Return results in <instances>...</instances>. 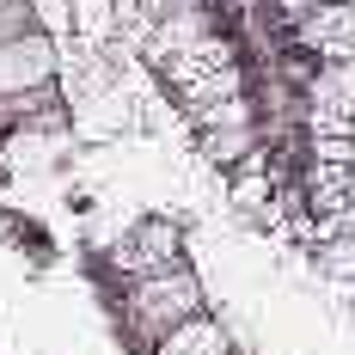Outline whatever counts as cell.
<instances>
[{
	"label": "cell",
	"mask_w": 355,
	"mask_h": 355,
	"mask_svg": "<svg viewBox=\"0 0 355 355\" xmlns=\"http://www.w3.org/2000/svg\"><path fill=\"white\" fill-rule=\"evenodd\" d=\"M190 123H196V129H227V123H257V105H251L245 92H233V98H220V105H202V110H190Z\"/></svg>",
	"instance_id": "obj_10"
},
{
	"label": "cell",
	"mask_w": 355,
	"mask_h": 355,
	"mask_svg": "<svg viewBox=\"0 0 355 355\" xmlns=\"http://www.w3.org/2000/svg\"><path fill=\"white\" fill-rule=\"evenodd\" d=\"M233 92H245V68L239 62H227V68L202 73V80H190V86H178V105H184V116L202 105H220V98H233Z\"/></svg>",
	"instance_id": "obj_9"
},
{
	"label": "cell",
	"mask_w": 355,
	"mask_h": 355,
	"mask_svg": "<svg viewBox=\"0 0 355 355\" xmlns=\"http://www.w3.org/2000/svg\"><path fill=\"white\" fill-rule=\"evenodd\" d=\"M209 31H214V12H209V6H202V0H178L172 12L141 37V55L159 68V62H172L178 49H190L196 37H209Z\"/></svg>",
	"instance_id": "obj_4"
},
{
	"label": "cell",
	"mask_w": 355,
	"mask_h": 355,
	"mask_svg": "<svg viewBox=\"0 0 355 355\" xmlns=\"http://www.w3.org/2000/svg\"><path fill=\"white\" fill-rule=\"evenodd\" d=\"M25 31H37V6L31 0H0V43H12Z\"/></svg>",
	"instance_id": "obj_11"
},
{
	"label": "cell",
	"mask_w": 355,
	"mask_h": 355,
	"mask_svg": "<svg viewBox=\"0 0 355 355\" xmlns=\"http://www.w3.org/2000/svg\"><path fill=\"white\" fill-rule=\"evenodd\" d=\"M147 349H153V355H233V331H227V324L202 306V313L178 319L172 331H159Z\"/></svg>",
	"instance_id": "obj_5"
},
{
	"label": "cell",
	"mask_w": 355,
	"mask_h": 355,
	"mask_svg": "<svg viewBox=\"0 0 355 355\" xmlns=\"http://www.w3.org/2000/svg\"><path fill=\"white\" fill-rule=\"evenodd\" d=\"M324 263H331V270H355V245H331Z\"/></svg>",
	"instance_id": "obj_12"
},
{
	"label": "cell",
	"mask_w": 355,
	"mask_h": 355,
	"mask_svg": "<svg viewBox=\"0 0 355 355\" xmlns=\"http://www.w3.org/2000/svg\"><path fill=\"white\" fill-rule=\"evenodd\" d=\"M25 123H62L55 86H31V92H6L0 98V129H25Z\"/></svg>",
	"instance_id": "obj_8"
},
{
	"label": "cell",
	"mask_w": 355,
	"mask_h": 355,
	"mask_svg": "<svg viewBox=\"0 0 355 355\" xmlns=\"http://www.w3.org/2000/svg\"><path fill=\"white\" fill-rule=\"evenodd\" d=\"M172 263H184V227H178L172 214H141V220L110 245V270H116L123 282L153 276V270H172Z\"/></svg>",
	"instance_id": "obj_2"
},
{
	"label": "cell",
	"mask_w": 355,
	"mask_h": 355,
	"mask_svg": "<svg viewBox=\"0 0 355 355\" xmlns=\"http://www.w3.org/2000/svg\"><path fill=\"white\" fill-rule=\"evenodd\" d=\"M202 313V276L190 263H172V270H153V276H135L129 294H123V324L153 343L159 331H172L178 319Z\"/></svg>",
	"instance_id": "obj_1"
},
{
	"label": "cell",
	"mask_w": 355,
	"mask_h": 355,
	"mask_svg": "<svg viewBox=\"0 0 355 355\" xmlns=\"http://www.w3.org/2000/svg\"><path fill=\"white\" fill-rule=\"evenodd\" d=\"M55 68H62V55H55V37L43 25L0 43V98L6 92H31V86H55Z\"/></svg>",
	"instance_id": "obj_3"
},
{
	"label": "cell",
	"mask_w": 355,
	"mask_h": 355,
	"mask_svg": "<svg viewBox=\"0 0 355 355\" xmlns=\"http://www.w3.org/2000/svg\"><path fill=\"white\" fill-rule=\"evenodd\" d=\"M227 62H239L233 55V37H220V31H209V37H196L190 49H178L172 62H159V73H166V86H190V80H202V73H214V68H227Z\"/></svg>",
	"instance_id": "obj_6"
},
{
	"label": "cell",
	"mask_w": 355,
	"mask_h": 355,
	"mask_svg": "<svg viewBox=\"0 0 355 355\" xmlns=\"http://www.w3.org/2000/svg\"><path fill=\"white\" fill-rule=\"evenodd\" d=\"M196 135H202V159L227 166V172L257 153V123H227V129H196Z\"/></svg>",
	"instance_id": "obj_7"
}]
</instances>
